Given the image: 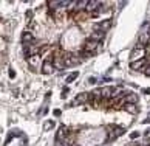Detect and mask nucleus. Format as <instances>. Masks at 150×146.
Returning a JSON list of instances; mask_svg holds the SVG:
<instances>
[{"mask_svg": "<svg viewBox=\"0 0 150 146\" xmlns=\"http://www.w3.org/2000/svg\"><path fill=\"white\" fill-rule=\"evenodd\" d=\"M88 82H90V84H94V82H96V78H88Z\"/></svg>", "mask_w": 150, "mask_h": 146, "instance_id": "412c9836", "label": "nucleus"}, {"mask_svg": "<svg viewBox=\"0 0 150 146\" xmlns=\"http://www.w3.org/2000/svg\"><path fill=\"white\" fill-rule=\"evenodd\" d=\"M53 69H54L53 61H50V59H45V61H43V64H42V72L45 73V75H50V73L53 72Z\"/></svg>", "mask_w": 150, "mask_h": 146, "instance_id": "39448f33", "label": "nucleus"}, {"mask_svg": "<svg viewBox=\"0 0 150 146\" xmlns=\"http://www.w3.org/2000/svg\"><path fill=\"white\" fill-rule=\"evenodd\" d=\"M101 42H96V41H87L85 42V47H84V52L88 53V54H94V53H98V52H101Z\"/></svg>", "mask_w": 150, "mask_h": 146, "instance_id": "f03ea898", "label": "nucleus"}, {"mask_svg": "<svg viewBox=\"0 0 150 146\" xmlns=\"http://www.w3.org/2000/svg\"><path fill=\"white\" fill-rule=\"evenodd\" d=\"M76 78H77V72H73V73H71V75H68V76H67L65 82H73V81L76 79Z\"/></svg>", "mask_w": 150, "mask_h": 146, "instance_id": "a211bd4d", "label": "nucleus"}, {"mask_svg": "<svg viewBox=\"0 0 150 146\" xmlns=\"http://www.w3.org/2000/svg\"><path fill=\"white\" fill-rule=\"evenodd\" d=\"M39 62H40V56H39V54H34V56H30V58H28V64L31 67H37Z\"/></svg>", "mask_w": 150, "mask_h": 146, "instance_id": "f8f14e48", "label": "nucleus"}, {"mask_svg": "<svg viewBox=\"0 0 150 146\" xmlns=\"http://www.w3.org/2000/svg\"><path fill=\"white\" fill-rule=\"evenodd\" d=\"M56 146H62V143H60L59 140H57V142H56Z\"/></svg>", "mask_w": 150, "mask_h": 146, "instance_id": "393cba45", "label": "nucleus"}, {"mask_svg": "<svg viewBox=\"0 0 150 146\" xmlns=\"http://www.w3.org/2000/svg\"><path fill=\"white\" fill-rule=\"evenodd\" d=\"M144 93H150V89H144Z\"/></svg>", "mask_w": 150, "mask_h": 146, "instance_id": "b1692460", "label": "nucleus"}, {"mask_svg": "<svg viewBox=\"0 0 150 146\" xmlns=\"http://www.w3.org/2000/svg\"><path fill=\"white\" fill-rule=\"evenodd\" d=\"M96 6H101V2H88V6H87V11L88 13H93V16H98V13L94 9Z\"/></svg>", "mask_w": 150, "mask_h": 146, "instance_id": "9d476101", "label": "nucleus"}, {"mask_svg": "<svg viewBox=\"0 0 150 146\" xmlns=\"http://www.w3.org/2000/svg\"><path fill=\"white\" fill-rule=\"evenodd\" d=\"M51 126H53V121H50V123H47V125H45V129H50Z\"/></svg>", "mask_w": 150, "mask_h": 146, "instance_id": "4be33fe9", "label": "nucleus"}, {"mask_svg": "<svg viewBox=\"0 0 150 146\" xmlns=\"http://www.w3.org/2000/svg\"><path fill=\"white\" fill-rule=\"evenodd\" d=\"M147 67V59H139V61H135V62H130V69L132 70H141L144 72V69Z\"/></svg>", "mask_w": 150, "mask_h": 146, "instance_id": "7ed1b4c3", "label": "nucleus"}, {"mask_svg": "<svg viewBox=\"0 0 150 146\" xmlns=\"http://www.w3.org/2000/svg\"><path fill=\"white\" fill-rule=\"evenodd\" d=\"M124 98H125V103H127V104H136V103H138V95L133 93V92L124 93Z\"/></svg>", "mask_w": 150, "mask_h": 146, "instance_id": "423d86ee", "label": "nucleus"}, {"mask_svg": "<svg viewBox=\"0 0 150 146\" xmlns=\"http://www.w3.org/2000/svg\"><path fill=\"white\" fill-rule=\"evenodd\" d=\"M113 95V87H102L101 89V97L102 98H112Z\"/></svg>", "mask_w": 150, "mask_h": 146, "instance_id": "9b49d317", "label": "nucleus"}, {"mask_svg": "<svg viewBox=\"0 0 150 146\" xmlns=\"http://www.w3.org/2000/svg\"><path fill=\"white\" fill-rule=\"evenodd\" d=\"M22 41H23V44L33 42V34H31V33H23V36H22Z\"/></svg>", "mask_w": 150, "mask_h": 146, "instance_id": "f3484780", "label": "nucleus"}, {"mask_svg": "<svg viewBox=\"0 0 150 146\" xmlns=\"http://www.w3.org/2000/svg\"><path fill=\"white\" fill-rule=\"evenodd\" d=\"M130 137H132L133 140H135V138H138V137H139V132H133V134H130Z\"/></svg>", "mask_w": 150, "mask_h": 146, "instance_id": "aec40b11", "label": "nucleus"}, {"mask_svg": "<svg viewBox=\"0 0 150 146\" xmlns=\"http://www.w3.org/2000/svg\"><path fill=\"white\" fill-rule=\"evenodd\" d=\"M104 37H105V33H104V31H98V30H94V31L91 33V36H90L91 41H96V42H101Z\"/></svg>", "mask_w": 150, "mask_h": 146, "instance_id": "0eeeda50", "label": "nucleus"}, {"mask_svg": "<svg viewBox=\"0 0 150 146\" xmlns=\"http://www.w3.org/2000/svg\"><path fill=\"white\" fill-rule=\"evenodd\" d=\"M144 75H146V76H150V64H147V67L144 69Z\"/></svg>", "mask_w": 150, "mask_h": 146, "instance_id": "6ab92c4d", "label": "nucleus"}, {"mask_svg": "<svg viewBox=\"0 0 150 146\" xmlns=\"http://www.w3.org/2000/svg\"><path fill=\"white\" fill-rule=\"evenodd\" d=\"M93 97H91V93H79L77 97L74 98V101H73V104H84V103H87L88 99H91Z\"/></svg>", "mask_w": 150, "mask_h": 146, "instance_id": "20e7f679", "label": "nucleus"}, {"mask_svg": "<svg viewBox=\"0 0 150 146\" xmlns=\"http://www.w3.org/2000/svg\"><path fill=\"white\" fill-rule=\"evenodd\" d=\"M53 65L56 67V69H64L65 67V61H64V58H56L53 61Z\"/></svg>", "mask_w": 150, "mask_h": 146, "instance_id": "4468645a", "label": "nucleus"}, {"mask_svg": "<svg viewBox=\"0 0 150 146\" xmlns=\"http://www.w3.org/2000/svg\"><path fill=\"white\" fill-rule=\"evenodd\" d=\"M144 56H146V47L141 45V44H138V45L132 50V53H130V59H132V62H135V61L144 59Z\"/></svg>", "mask_w": 150, "mask_h": 146, "instance_id": "f257e3e1", "label": "nucleus"}, {"mask_svg": "<svg viewBox=\"0 0 150 146\" xmlns=\"http://www.w3.org/2000/svg\"><path fill=\"white\" fill-rule=\"evenodd\" d=\"M67 134H68V129H67L65 126H60L59 127V132H57V140L60 142L64 137H67Z\"/></svg>", "mask_w": 150, "mask_h": 146, "instance_id": "2eb2a0df", "label": "nucleus"}, {"mask_svg": "<svg viewBox=\"0 0 150 146\" xmlns=\"http://www.w3.org/2000/svg\"><path fill=\"white\" fill-rule=\"evenodd\" d=\"M87 6H88V2H87V0H81V2H76V9H77V11L87 9Z\"/></svg>", "mask_w": 150, "mask_h": 146, "instance_id": "dca6fc26", "label": "nucleus"}, {"mask_svg": "<svg viewBox=\"0 0 150 146\" xmlns=\"http://www.w3.org/2000/svg\"><path fill=\"white\" fill-rule=\"evenodd\" d=\"M124 110L129 112V114H132V115H136L138 112H139V109H138L136 104H125L124 106Z\"/></svg>", "mask_w": 150, "mask_h": 146, "instance_id": "1a4fd4ad", "label": "nucleus"}, {"mask_svg": "<svg viewBox=\"0 0 150 146\" xmlns=\"http://www.w3.org/2000/svg\"><path fill=\"white\" fill-rule=\"evenodd\" d=\"M110 26H112V20H105V22H101V24H98V25H96V30L105 33V30H108Z\"/></svg>", "mask_w": 150, "mask_h": 146, "instance_id": "6e6552de", "label": "nucleus"}, {"mask_svg": "<svg viewBox=\"0 0 150 146\" xmlns=\"http://www.w3.org/2000/svg\"><path fill=\"white\" fill-rule=\"evenodd\" d=\"M16 76V73H14V70H9V78H14Z\"/></svg>", "mask_w": 150, "mask_h": 146, "instance_id": "5701e85b", "label": "nucleus"}, {"mask_svg": "<svg viewBox=\"0 0 150 146\" xmlns=\"http://www.w3.org/2000/svg\"><path fill=\"white\" fill-rule=\"evenodd\" d=\"M122 134H124V129L122 127H115L112 132H110V138H118V137H121Z\"/></svg>", "mask_w": 150, "mask_h": 146, "instance_id": "ddd939ff", "label": "nucleus"}]
</instances>
